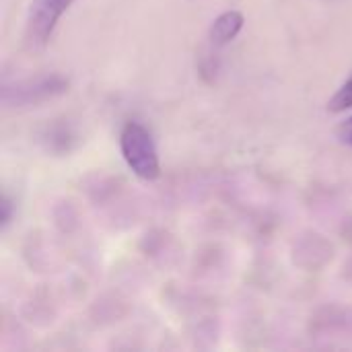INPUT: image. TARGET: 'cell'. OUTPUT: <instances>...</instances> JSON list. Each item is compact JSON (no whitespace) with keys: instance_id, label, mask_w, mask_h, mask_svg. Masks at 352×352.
Returning <instances> with one entry per match:
<instances>
[{"instance_id":"6da1fadb","label":"cell","mask_w":352,"mask_h":352,"mask_svg":"<svg viewBox=\"0 0 352 352\" xmlns=\"http://www.w3.org/2000/svg\"><path fill=\"white\" fill-rule=\"evenodd\" d=\"M120 148H122L126 165L132 169L136 177L144 182H153L161 175V163H159L155 140L142 124L128 122L122 128Z\"/></svg>"},{"instance_id":"7a4b0ae2","label":"cell","mask_w":352,"mask_h":352,"mask_svg":"<svg viewBox=\"0 0 352 352\" xmlns=\"http://www.w3.org/2000/svg\"><path fill=\"white\" fill-rule=\"evenodd\" d=\"M68 91V80L60 74H47L37 78H27L14 82L12 87H2V103L8 107H23V105H37L47 99H54Z\"/></svg>"},{"instance_id":"3957f363","label":"cell","mask_w":352,"mask_h":352,"mask_svg":"<svg viewBox=\"0 0 352 352\" xmlns=\"http://www.w3.org/2000/svg\"><path fill=\"white\" fill-rule=\"evenodd\" d=\"M70 4L72 0H31L25 23V39L29 47H45L60 16L68 10Z\"/></svg>"},{"instance_id":"277c9868","label":"cell","mask_w":352,"mask_h":352,"mask_svg":"<svg viewBox=\"0 0 352 352\" xmlns=\"http://www.w3.org/2000/svg\"><path fill=\"white\" fill-rule=\"evenodd\" d=\"M243 23H245V19L239 10H227L212 21V25L208 29V39L214 45H227L229 41H233L239 35V31L243 29Z\"/></svg>"},{"instance_id":"5b68a950","label":"cell","mask_w":352,"mask_h":352,"mask_svg":"<svg viewBox=\"0 0 352 352\" xmlns=\"http://www.w3.org/2000/svg\"><path fill=\"white\" fill-rule=\"evenodd\" d=\"M352 107V76L334 93V97L328 101V109L332 113H340Z\"/></svg>"},{"instance_id":"8992f818","label":"cell","mask_w":352,"mask_h":352,"mask_svg":"<svg viewBox=\"0 0 352 352\" xmlns=\"http://www.w3.org/2000/svg\"><path fill=\"white\" fill-rule=\"evenodd\" d=\"M338 134H340V138H342L346 144H351L352 146V116L346 120V122H342V126H340Z\"/></svg>"},{"instance_id":"52a82bcc","label":"cell","mask_w":352,"mask_h":352,"mask_svg":"<svg viewBox=\"0 0 352 352\" xmlns=\"http://www.w3.org/2000/svg\"><path fill=\"white\" fill-rule=\"evenodd\" d=\"M0 210H2V227H6L8 225V221H10V210H12V204H10V200L6 198V196H2V204H0Z\"/></svg>"}]
</instances>
